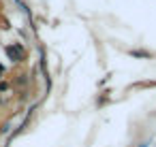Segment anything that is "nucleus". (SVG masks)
<instances>
[{
    "mask_svg": "<svg viewBox=\"0 0 156 147\" xmlns=\"http://www.w3.org/2000/svg\"><path fill=\"white\" fill-rule=\"evenodd\" d=\"M133 56H143V58H150V53L147 51H130Z\"/></svg>",
    "mask_w": 156,
    "mask_h": 147,
    "instance_id": "obj_2",
    "label": "nucleus"
},
{
    "mask_svg": "<svg viewBox=\"0 0 156 147\" xmlns=\"http://www.w3.org/2000/svg\"><path fill=\"white\" fill-rule=\"evenodd\" d=\"M137 147H150V143H141V145H137Z\"/></svg>",
    "mask_w": 156,
    "mask_h": 147,
    "instance_id": "obj_6",
    "label": "nucleus"
},
{
    "mask_svg": "<svg viewBox=\"0 0 156 147\" xmlns=\"http://www.w3.org/2000/svg\"><path fill=\"white\" fill-rule=\"evenodd\" d=\"M15 83H17V85H26V83H28V79H26V77H24V75H22V77H20V79H17V81H15Z\"/></svg>",
    "mask_w": 156,
    "mask_h": 147,
    "instance_id": "obj_3",
    "label": "nucleus"
},
{
    "mask_svg": "<svg viewBox=\"0 0 156 147\" xmlns=\"http://www.w3.org/2000/svg\"><path fill=\"white\" fill-rule=\"evenodd\" d=\"M5 90H9V83L7 81H0V92H5Z\"/></svg>",
    "mask_w": 156,
    "mask_h": 147,
    "instance_id": "obj_4",
    "label": "nucleus"
},
{
    "mask_svg": "<svg viewBox=\"0 0 156 147\" xmlns=\"http://www.w3.org/2000/svg\"><path fill=\"white\" fill-rule=\"evenodd\" d=\"M9 128H11V124H5L2 128H0V134H5V132H9Z\"/></svg>",
    "mask_w": 156,
    "mask_h": 147,
    "instance_id": "obj_5",
    "label": "nucleus"
},
{
    "mask_svg": "<svg viewBox=\"0 0 156 147\" xmlns=\"http://www.w3.org/2000/svg\"><path fill=\"white\" fill-rule=\"evenodd\" d=\"M7 56H9V60H13V62H20L22 58H24V47L20 45V43H13V45H7Z\"/></svg>",
    "mask_w": 156,
    "mask_h": 147,
    "instance_id": "obj_1",
    "label": "nucleus"
},
{
    "mask_svg": "<svg viewBox=\"0 0 156 147\" xmlns=\"http://www.w3.org/2000/svg\"><path fill=\"white\" fill-rule=\"evenodd\" d=\"M2 73H5V68H2V64H0V77H2Z\"/></svg>",
    "mask_w": 156,
    "mask_h": 147,
    "instance_id": "obj_7",
    "label": "nucleus"
}]
</instances>
